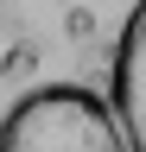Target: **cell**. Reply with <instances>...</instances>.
Segmentation results:
<instances>
[{
	"mask_svg": "<svg viewBox=\"0 0 146 152\" xmlns=\"http://www.w3.org/2000/svg\"><path fill=\"white\" fill-rule=\"evenodd\" d=\"M108 102H114L127 146L146 152V0L127 7V26L114 38V76H108Z\"/></svg>",
	"mask_w": 146,
	"mask_h": 152,
	"instance_id": "7a4b0ae2",
	"label": "cell"
},
{
	"mask_svg": "<svg viewBox=\"0 0 146 152\" xmlns=\"http://www.w3.org/2000/svg\"><path fill=\"white\" fill-rule=\"evenodd\" d=\"M0 152H134L108 95L83 83H38L0 114Z\"/></svg>",
	"mask_w": 146,
	"mask_h": 152,
	"instance_id": "6da1fadb",
	"label": "cell"
}]
</instances>
